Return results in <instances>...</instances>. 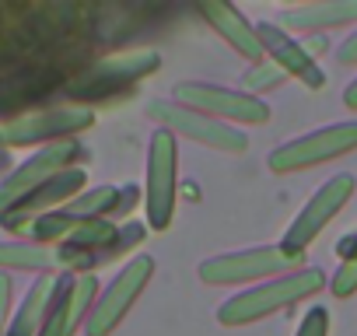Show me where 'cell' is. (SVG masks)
I'll use <instances>...</instances> for the list:
<instances>
[{
	"instance_id": "1",
	"label": "cell",
	"mask_w": 357,
	"mask_h": 336,
	"mask_svg": "<svg viewBox=\"0 0 357 336\" xmlns=\"http://www.w3.org/2000/svg\"><path fill=\"white\" fill-rule=\"evenodd\" d=\"M322 287H329L326 273L319 266H301L294 273H284V277H273V280H263L256 287L231 294L218 308V322L221 326H249V322H259L273 312H284V308L319 294Z\"/></svg>"
},
{
	"instance_id": "2",
	"label": "cell",
	"mask_w": 357,
	"mask_h": 336,
	"mask_svg": "<svg viewBox=\"0 0 357 336\" xmlns=\"http://www.w3.org/2000/svg\"><path fill=\"white\" fill-rule=\"evenodd\" d=\"M305 266V252L287 249L284 242L273 245H252V249H235L211 256L197 266L204 284H245V280H273L284 273H294Z\"/></svg>"
},
{
	"instance_id": "3",
	"label": "cell",
	"mask_w": 357,
	"mask_h": 336,
	"mask_svg": "<svg viewBox=\"0 0 357 336\" xmlns=\"http://www.w3.org/2000/svg\"><path fill=\"white\" fill-rule=\"evenodd\" d=\"M172 102L197 109L211 119H221L228 126H263L270 119V105L256 95H245L242 88H225L211 81H178L172 91Z\"/></svg>"
},
{
	"instance_id": "4",
	"label": "cell",
	"mask_w": 357,
	"mask_h": 336,
	"mask_svg": "<svg viewBox=\"0 0 357 336\" xmlns=\"http://www.w3.org/2000/svg\"><path fill=\"white\" fill-rule=\"evenodd\" d=\"M178 137L172 130H154L147 144V183H144V207L147 228L168 231L175 214V183H178Z\"/></svg>"
},
{
	"instance_id": "5",
	"label": "cell",
	"mask_w": 357,
	"mask_h": 336,
	"mask_svg": "<svg viewBox=\"0 0 357 336\" xmlns=\"http://www.w3.org/2000/svg\"><path fill=\"white\" fill-rule=\"evenodd\" d=\"M350 151H357V119L308 130V133H301V137L280 144L277 151H270L266 165L273 168V172L287 176V172H301V168L326 165V161L343 158V154H350Z\"/></svg>"
},
{
	"instance_id": "6",
	"label": "cell",
	"mask_w": 357,
	"mask_h": 336,
	"mask_svg": "<svg viewBox=\"0 0 357 336\" xmlns=\"http://www.w3.org/2000/svg\"><path fill=\"white\" fill-rule=\"evenodd\" d=\"M151 277H154V259L151 256H133L130 263H123V270L98 291V298H95L91 312H88L84 333L88 336H112L116 326L126 319V312L144 294Z\"/></svg>"
},
{
	"instance_id": "7",
	"label": "cell",
	"mask_w": 357,
	"mask_h": 336,
	"mask_svg": "<svg viewBox=\"0 0 357 336\" xmlns=\"http://www.w3.org/2000/svg\"><path fill=\"white\" fill-rule=\"evenodd\" d=\"M147 116L154 123H161V130H172L175 137H186V140H197L204 147H214V151H225V154H242L249 151V137L238 130V126H228L221 119H211L197 109H186L172 98H154L147 102Z\"/></svg>"
},
{
	"instance_id": "8",
	"label": "cell",
	"mask_w": 357,
	"mask_h": 336,
	"mask_svg": "<svg viewBox=\"0 0 357 336\" xmlns=\"http://www.w3.org/2000/svg\"><path fill=\"white\" fill-rule=\"evenodd\" d=\"M95 123L88 105H60V109H36L0 126V144L8 147H50L67 137H77Z\"/></svg>"
},
{
	"instance_id": "9",
	"label": "cell",
	"mask_w": 357,
	"mask_h": 336,
	"mask_svg": "<svg viewBox=\"0 0 357 336\" xmlns=\"http://www.w3.org/2000/svg\"><path fill=\"white\" fill-rule=\"evenodd\" d=\"M357 193V179L350 176V172H336V176H329L308 200H305V207L294 214V221L287 224V231H284V245L287 249H298V252H305L322 231H326V224L350 204V197Z\"/></svg>"
},
{
	"instance_id": "10",
	"label": "cell",
	"mask_w": 357,
	"mask_h": 336,
	"mask_svg": "<svg viewBox=\"0 0 357 336\" xmlns=\"http://www.w3.org/2000/svg\"><path fill=\"white\" fill-rule=\"evenodd\" d=\"M77 161H81L77 140H60V144H50V147H39L36 154H29L22 165H15L0 179V214L11 211L15 204H22L32 190H39L53 176L67 172V168H77Z\"/></svg>"
},
{
	"instance_id": "11",
	"label": "cell",
	"mask_w": 357,
	"mask_h": 336,
	"mask_svg": "<svg viewBox=\"0 0 357 336\" xmlns=\"http://www.w3.org/2000/svg\"><path fill=\"white\" fill-rule=\"evenodd\" d=\"M98 291L102 287H98L95 273H60L39 336H74L88 322V312H91Z\"/></svg>"
},
{
	"instance_id": "12",
	"label": "cell",
	"mask_w": 357,
	"mask_h": 336,
	"mask_svg": "<svg viewBox=\"0 0 357 336\" xmlns=\"http://www.w3.org/2000/svg\"><path fill=\"white\" fill-rule=\"evenodd\" d=\"M84 186H88V172H84V168H81V165H77V168H67V172L53 176L50 183H43L39 190H32L22 204H15L11 211L0 214V228L11 231V235H22V228H25L29 221L67 207L70 200H77V197L84 193Z\"/></svg>"
},
{
	"instance_id": "13",
	"label": "cell",
	"mask_w": 357,
	"mask_h": 336,
	"mask_svg": "<svg viewBox=\"0 0 357 336\" xmlns=\"http://www.w3.org/2000/svg\"><path fill=\"white\" fill-rule=\"evenodd\" d=\"M161 67V56L151 53V49H140V53H123V56H109L105 63H98L77 88H74V98L81 102H102V98H112L116 91H126L130 84H137L140 77L154 74Z\"/></svg>"
},
{
	"instance_id": "14",
	"label": "cell",
	"mask_w": 357,
	"mask_h": 336,
	"mask_svg": "<svg viewBox=\"0 0 357 336\" xmlns=\"http://www.w3.org/2000/svg\"><path fill=\"white\" fill-rule=\"evenodd\" d=\"M256 36H259L263 56H266L273 67H280L287 77L301 81L308 91L326 88V74H322V67L315 63V56L305 49V43H298L294 36H287V32H284L280 25H273V22H259V25H256Z\"/></svg>"
},
{
	"instance_id": "15",
	"label": "cell",
	"mask_w": 357,
	"mask_h": 336,
	"mask_svg": "<svg viewBox=\"0 0 357 336\" xmlns=\"http://www.w3.org/2000/svg\"><path fill=\"white\" fill-rule=\"evenodd\" d=\"M197 11L204 15V22H207L238 56H245V60H252V63H263V60H266V56H263V46H259V36H256V25H252L235 4H228V0H200Z\"/></svg>"
},
{
	"instance_id": "16",
	"label": "cell",
	"mask_w": 357,
	"mask_h": 336,
	"mask_svg": "<svg viewBox=\"0 0 357 336\" xmlns=\"http://www.w3.org/2000/svg\"><path fill=\"white\" fill-rule=\"evenodd\" d=\"M280 22L298 32H326V29L357 25V0H312V4L284 8Z\"/></svg>"
},
{
	"instance_id": "17",
	"label": "cell",
	"mask_w": 357,
	"mask_h": 336,
	"mask_svg": "<svg viewBox=\"0 0 357 336\" xmlns=\"http://www.w3.org/2000/svg\"><path fill=\"white\" fill-rule=\"evenodd\" d=\"M4 270H29L36 277H60V252H56V245L11 238V242H0V273Z\"/></svg>"
},
{
	"instance_id": "18",
	"label": "cell",
	"mask_w": 357,
	"mask_h": 336,
	"mask_svg": "<svg viewBox=\"0 0 357 336\" xmlns=\"http://www.w3.org/2000/svg\"><path fill=\"white\" fill-rule=\"evenodd\" d=\"M53 287H56V277H36V280H32V287L25 291L22 305H18L15 315H11L8 336H39L43 319H46L50 301H53Z\"/></svg>"
},
{
	"instance_id": "19",
	"label": "cell",
	"mask_w": 357,
	"mask_h": 336,
	"mask_svg": "<svg viewBox=\"0 0 357 336\" xmlns=\"http://www.w3.org/2000/svg\"><path fill=\"white\" fill-rule=\"evenodd\" d=\"M336 256H340V266L329 277V291H333V298H350V294H357V231H350L336 242Z\"/></svg>"
},
{
	"instance_id": "20",
	"label": "cell",
	"mask_w": 357,
	"mask_h": 336,
	"mask_svg": "<svg viewBox=\"0 0 357 336\" xmlns=\"http://www.w3.org/2000/svg\"><path fill=\"white\" fill-rule=\"evenodd\" d=\"M287 81V74L280 70V67H273L270 60H263V63H252L249 70H245V77H242V91L245 95H256L259 98V91H273V88H280Z\"/></svg>"
},
{
	"instance_id": "21",
	"label": "cell",
	"mask_w": 357,
	"mask_h": 336,
	"mask_svg": "<svg viewBox=\"0 0 357 336\" xmlns=\"http://www.w3.org/2000/svg\"><path fill=\"white\" fill-rule=\"evenodd\" d=\"M294 336H329V312H326V308H319V305H315V308H308Z\"/></svg>"
},
{
	"instance_id": "22",
	"label": "cell",
	"mask_w": 357,
	"mask_h": 336,
	"mask_svg": "<svg viewBox=\"0 0 357 336\" xmlns=\"http://www.w3.org/2000/svg\"><path fill=\"white\" fill-rule=\"evenodd\" d=\"M11 301H15V284H11L8 273H0V336H8V326H11V315H15Z\"/></svg>"
},
{
	"instance_id": "23",
	"label": "cell",
	"mask_w": 357,
	"mask_h": 336,
	"mask_svg": "<svg viewBox=\"0 0 357 336\" xmlns=\"http://www.w3.org/2000/svg\"><path fill=\"white\" fill-rule=\"evenodd\" d=\"M336 60L343 67H357V32H350L340 46H336Z\"/></svg>"
},
{
	"instance_id": "24",
	"label": "cell",
	"mask_w": 357,
	"mask_h": 336,
	"mask_svg": "<svg viewBox=\"0 0 357 336\" xmlns=\"http://www.w3.org/2000/svg\"><path fill=\"white\" fill-rule=\"evenodd\" d=\"M343 105L357 112V81H350V84H347V91H343Z\"/></svg>"
}]
</instances>
